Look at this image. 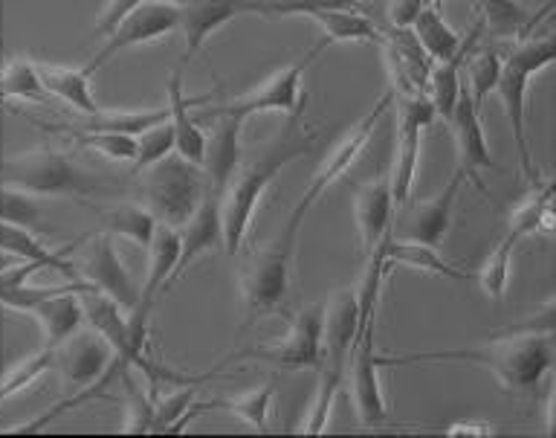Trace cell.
Returning <instances> with one entry per match:
<instances>
[{
  "label": "cell",
  "instance_id": "d4e9b609",
  "mask_svg": "<svg viewBox=\"0 0 556 438\" xmlns=\"http://www.w3.org/2000/svg\"><path fill=\"white\" fill-rule=\"evenodd\" d=\"M481 33H484V24L478 21L476 27L469 29V36L464 38V45L452 59L446 62H434L432 73H429V85H426V97L434 105V114L450 120L452 111H455V102L460 97V88H464V62L467 55L472 53L481 41Z\"/></svg>",
  "mask_w": 556,
  "mask_h": 438
},
{
  "label": "cell",
  "instance_id": "b9f144b4",
  "mask_svg": "<svg viewBox=\"0 0 556 438\" xmlns=\"http://www.w3.org/2000/svg\"><path fill=\"white\" fill-rule=\"evenodd\" d=\"M139 3H146V0H108L102 15H99V21H96V36H102V38L111 36L113 29L119 27L122 21L128 18Z\"/></svg>",
  "mask_w": 556,
  "mask_h": 438
},
{
  "label": "cell",
  "instance_id": "277c9868",
  "mask_svg": "<svg viewBox=\"0 0 556 438\" xmlns=\"http://www.w3.org/2000/svg\"><path fill=\"white\" fill-rule=\"evenodd\" d=\"M554 59L556 47L551 38L530 36L521 38V41H513L510 50L504 53L502 76H498V85H495V93L502 99L504 114H507V123H510L513 142H516L519 172L528 184L542 180L528 140V88L530 79L545 71L547 64H554Z\"/></svg>",
  "mask_w": 556,
  "mask_h": 438
},
{
  "label": "cell",
  "instance_id": "ffe728a7",
  "mask_svg": "<svg viewBox=\"0 0 556 438\" xmlns=\"http://www.w3.org/2000/svg\"><path fill=\"white\" fill-rule=\"evenodd\" d=\"M354 221H356V250L368 255L382 238L391 233L394 221V198H391L389 177L380 175L365 180L354 192Z\"/></svg>",
  "mask_w": 556,
  "mask_h": 438
},
{
  "label": "cell",
  "instance_id": "5bb4252c",
  "mask_svg": "<svg viewBox=\"0 0 556 438\" xmlns=\"http://www.w3.org/2000/svg\"><path fill=\"white\" fill-rule=\"evenodd\" d=\"M464 184L467 180L455 168V175L450 177V184L443 186L441 192L415 203V207H408L397 221H391V236L403 238V241H415V245L441 247L446 233H450L452 212H455V201H458Z\"/></svg>",
  "mask_w": 556,
  "mask_h": 438
},
{
  "label": "cell",
  "instance_id": "836d02e7",
  "mask_svg": "<svg viewBox=\"0 0 556 438\" xmlns=\"http://www.w3.org/2000/svg\"><path fill=\"white\" fill-rule=\"evenodd\" d=\"M43 128L47 132L64 134L76 146H81L87 151H96V154H102L108 160L134 163V158H137V137H128V134L96 132V128H50V125H43Z\"/></svg>",
  "mask_w": 556,
  "mask_h": 438
},
{
  "label": "cell",
  "instance_id": "4316f807",
  "mask_svg": "<svg viewBox=\"0 0 556 438\" xmlns=\"http://www.w3.org/2000/svg\"><path fill=\"white\" fill-rule=\"evenodd\" d=\"M476 3L478 10H481V24L495 38H510V41H521V38L533 36L539 21H545L551 10H554L551 3H545L536 15H528L516 0H476Z\"/></svg>",
  "mask_w": 556,
  "mask_h": 438
},
{
  "label": "cell",
  "instance_id": "30bf717a",
  "mask_svg": "<svg viewBox=\"0 0 556 438\" xmlns=\"http://www.w3.org/2000/svg\"><path fill=\"white\" fill-rule=\"evenodd\" d=\"M391 105H394V93H391V88H389V90H382V97L374 102L371 111H368V114H365L363 120H359V123H356L354 128H351V132H348L345 137L337 142V149L330 151L328 158H325V163L319 166V172L313 175L311 186L304 189V195L299 198V203L293 207V212H290L287 227H295V229L302 227L304 215L311 212L313 203L319 201L321 195L328 192L330 186L337 184L339 177L345 175L348 168L354 166L356 160H359V154L365 151V146L371 142V137H374V132H377L380 120L389 114Z\"/></svg>",
  "mask_w": 556,
  "mask_h": 438
},
{
  "label": "cell",
  "instance_id": "e575fe53",
  "mask_svg": "<svg viewBox=\"0 0 556 438\" xmlns=\"http://www.w3.org/2000/svg\"><path fill=\"white\" fill-rule=\"evenodd\" d=\"M502 64H504V53L502 50H490V47H484V50H472V53L467 55V62H464V67H467V79H464V85H467L469 90V99H472V105L481 111V105L486 102V97L490 93H495V85H498V76H502Z\"/></svg>",
  "mask_w": 556,
  "mask_h": 438
},
{
  "label": "cell",
  "instance_id": "5b68a950",
  "mask_svg": "<svg viewBox=\"0 0 556 438\" xmlns=\"http://www.w3.org/2000/svg\"><path fill=\"white\" fill-rule=\"evenodd\" d=\"M0 184L35 198H73L85 203L90 195L111 192L102 177L90 175L59 149H35L0 160Z\"/></svg>",
  "mask_w": 556,
  "mask_h": 438
},
{
  "label": "cell",
  "instance_id": "cb8c5ba5",
  "mask_svg": "<svg viewBox=\"0 0 556 438\" xmlns=\"http://www.w3.org/2000/svg\"><path fill=\"white\" fill-rule=\"evenodd\" d=\"M273 401H276V380H267V384L258 386V389H250V392L241 395H220V398H208V401H198V398H194V403H191L189 412H186L182 424H189L191 418H198L200 412L220 410L235 415V418L241 421V424H247L250 429H255V433H267Z\"/></svg>",
  "mask_w": 556,
  "mask_h": 438
},
{
  "label": "cell",
  "instance_id": "7a4b0ae2",
  "mask_svg": "<svg viewBox=\"0 0 556 438\" xmlns=\"http://www.w3.org/2000/svg\"><path fill=\"white\" fill-rule=\"evenodd\" d=\"M321 132L313 125H304L302 116H287V128L276 140L267 142V149L235 177L220 203V221H224V253L226 259L241 255V247L247 241L250 224L255 218L261 198L269 189V184L281 175L295 160L307 158L319 146Z\"/></svg>",
  "mask_w": 556,
  "mask_h": 438
},
{
  "label": "cell",
  "instance_id": "60d3db41",
  "mask_svg": "<svg viewBox=\"0 0 556 438\" xmlns=\"http://www.w3.org/2000/svg\"><path fill=\"white\" fill-rule=\"evenodd\" d=\"M168 154H174V128L168 120H163V123L151 125L137 137V158L130 163V172L139 175V172H146V168L165 160Z\"/></svg>",
  "mask_w": 556,
  "mask_h": 438
},
{
  "label": "cell",
  "instance_id": "2e32d148",
  "mask_svg": "<svg viewBox=\"0 0 556 438\" xmlns=\"http://www.w3.org/2000/svg\"><path fill=\"white\" fill-rule=\"evenodd\" d=\"M452 128V137H455V149H458V172L464 175V180L476 186L478 192H484V180H481V172L484 168H493L498 172V163H495L493 151H490V142H486L484 125H481V111L472 105L469 99L467 85L460 88V97L455 102V111L446 120Z\"/></svg>",
  "mask_w": 556,
  "mask_h": 438
},
{
  "label": "cell",
  "instance_id": "7bdbcfd3",
  "mask_svg": "<svg viewBox=\"0 0 556 438\" xmlns=\"http://www.w3.org/2000/svg\"><path fill=\"white\" fill-rule=\"evenodd\" d=\"M426 3H432V0H386L389 27H412Z\"/></svg>",
  "mask_w": 556,
  "mask_h": 438
},
{
  "label": "cell",
  "instance_id": "e0dca14e",
  "mask_svg": "<svg viewBox=\"0 0 556 438\" xmlns=\"http://www.w3.org/2000/svg\"><path fill=\"white\" fill-rule=\"evenodd\" d=\"M113 351L111 346L93 331V328H81L78 334H73L67 342H61L55 349V363H52V372H59L64 386H73V389H90L93 384H99L111 366Z\"/></svg>",
  "mask_w": 556,
  "mask_h": 438
},
{
  "label": "cell",
  "instance_id": "d590c367",
  "mask_svg": "<svg viewBox=\"0 0 556 438\" xmlns=\"http://www.w3.org/2000/svg\"><path fill=\"white\" fill-rule=\"evenodd\" d=\"M519 245H521L519 238L513 236L510 229H507L502 241L495 245L493 253L486 255L484 267L476 273L478 285H481V290H484L486 297L493 299V302L504 299V293H507V285H510V262Z\"/></svg>",
  "mask_w": 556,
  "mask_h": 438
},
{
  "label": "cell",
  "instance_id": "8d00e7d4",
  "mask_svg": "<svg viewBox=\"0 0 556 438\" xmlns=\"http://www.w3.org/2000/svg\"><path fill=\"white\" fill-rule=\"evenodd\" d=\"M122 389H125V401H128V410H125V421H122V433H128V436H146L154 429V395L148 392L146 380L137 384L134 377H130V368L119 372Z\"/></svg>",
  "mask_w": 556,
  "mask_h": 438
},
{
  "label": "cell",
  "instance_id": "8992f818",
  "mask_svg": "<svg viewBox=\"0 0 556 438\" xmlns=\"http://www.w3.org/2000/svg\"><path fill=\"white\" fill-rule=\"evenodd\" d=\"M295 238H299V229L285 227V233L273 245L261 247L243 262L241 276H238L243 302V320L238 337H243L264 316L285 314L287 299H290Z\"/></svg>",
  "mask_w": 556,
  "mask_h": 438
},
{
  "label": "cell",
  "instance_id": "484cf974",
  "mask_svg": "<svg viewBox=\"0 0 556 438\" xmlns=\"http://www.w3.org/2000/svg\"><path fill=\"white\" fill-rule=\"evenodd\" d=\"M43 90L50 99H59L67 108H73L81 116H96L102 108L96 102L90 73L85 67H59V64H38Z\"/></svg>",
  "mask_w": 556,
  "mask_h": 438
},
{
  "label": "cell",
  "instance_id": "4dcf8cb0",
  "mask_svg": "<svg viewBox=\"0 0 556 438\" xmlns=\"http://www.w3.org/2000/svg\"><path fill=\"white\" fill-rule=\"evenodd\" d=\"M412 33L424 47V53L432 59V62H446L452 55L458 53L460 45H464V36H460L458 29L450 27V21L443 18L441 7H438V0L432 3H426L420 15L412 24Z\"/></svg>",
  "mask_w": 556,
  "mask_h": 438
},
{
  "label": "cell",
  "instance_id": "44dd1931",
  "mask_svg": "<svg viewBox=\"0 0 556 438\" xmlns=\"http://www.w3.org/2000/svg\"><path fill=\"white\" fill-rule=\"evenodd\" d=\"M220 203L224 195H217L215 189H208L200 201L198 212L191 215L189 224L180 229V259H177V271H174L172 288L186 276L191 264L198 262L200 255L212 253V250H224V221H220Z\"/></svg>",
  "mask_w": 556,
  "mask_h": 438
},
{
  "label": "cell",
  "instance_id": "83f0119b",
  "mask_svg": "<svg viewBox=\"0 0 556 438\" xmlns=\"http://www.w3.org/2000/svg\"><path fill=\"white\" fill-rule=\"evenodd\" d=\"M307 18L319 24V41L330 45H351V41H377L380 45V24H374L363 10H311Z\"/></svg>",
  "mask_w": 556,
  "mask_h": 438
},
{
  "label": "cell",
  "instance_id": "f35d334b",
  "mask_svg": "<svg viewBox=\"0 0 556 438\" xmlns=\"http://www.w3.org/2000/svg\"><path fill=\"white\" fill-rule=\"evenodd\" d=\"M87 120H90L87 128H96V132H116L128 134V137H139L151 125L168 120V105L146 108V111H99V114L87 116Z\"/></svg>",
  "mask_w": 556,
  "mask_h": 438
},
{
  "label": "cell",
  "instance_id": "9a60e30c",
  "mask_svg": "<svg viewBox=\"0 0 556 438\" xmlns=\"http://www.w3.org/2000/svg\"><path fill=\"white\" fill-rule=\"evenodd\" d=\"M241 15H267V0H186L180 7V29L186 38L182 62H191L208 38Z\"/></svg>",
  "mask_w": 556,
  "mask_h": 438
},
{
  "label": "cell",
  "instance_id": "ee69618b",
  "mask_svg": "<svg viewBox=\"0 0 556 438\" xmlns=\"http://www.w3.org/2000/svg\"><path fill=\"white\" fill-rule=\"evenodd\" d=\"M495 429L490 424H452L443 429V436H493Z\"/></svg>",
  "mask_w": 556,
  "mask_h": 438
},
{
  "label": "cell",
  "instance_id": "f1b7e54d",
  "mask_svg": "<svg viewBox=\"0 0 556 438\" xmlns=\"http://www.w3.org/2000/svg\"><path fill=\"white\" fill-rule=\"evenodd\" d=\"M382 253H386V264L394 271V264H406V267H415V271L434 273V276H446V279L467 281L476 279L472 273H464L460 267L450 264L438 253V247L429 245H415V241H403V238H394L389 233L386 241H382Z\"/></svg>",
  "mask_w": 556,
  "mask_h": 438
},
{
  "label": "cell",
  "instance_id": "ab89813d",
  "mask_svg": "<svg viewBox=\"0 0 556 438\" xmlns=\"http://www.w3.org/2000/svg\"><path fill=\"white\" fill-rule=\"evenodd\" d=\"M0 221H9V224L38 233L43 227L41 203H38L35 195H26L21 189L0 184Z\"/></svg>",
  "mask_w": 556,
  "mask_h": 438
},
{
  "label": "cell",
  "instance_id": "3957f363",
  "mask_svg": "<svg viewBox=\"0 0 556 438\" xmlns=\"http://www.w3.org/2000/svg\"><path fill=\"white\" fill-rule=\"evenodd\" d=\"M356 334H359V305H356V290L345 288L333 293L325 302V334H321V363H319V386L313 395V403L304 415L299 433L304 436H321L328 433L333 403L339 389L345 386L348 360L354 351Z\"/></svg>",
  "mask_w": 556,
  "mask_h": 438
},
{
  "label": "cell",
  "instance_id": "d6986e66",
  "mask_svg": "<svg viewBox=\"0 0 556 438\" xmlns=\"http://www.w3.org/2000/svg\"><path fill=\"white\" fill-rule=\"evenodd\" d=\"M206 102H212V93H206V97H189L182 90V71H174L168 76V102L165 105H168V123L174 128V151L182 160L194 163V166H203L208 146V137L200 128L194 108L206 105Z\"/></svg>",
  "mask_w": 556,
  "mask_h": 438
},
{
  "label": "cell",
  "instance_id": "6da1fadb",
  "mask_svg": "<svg viewBox=\"0 0 556 438\" xmlns=\"http://www.w3.org/2000/svg\"><path fill=\"white\" fill-rule=\"evenodd\" d=\"M432 360H469L490 368L495 380L504 386V392L516 398H536L554 368V302L547 299L542 314L533 316V323L498 334L484 346L426 351L408 358H380V366H406V363H432Z\"/></svg>",
  "mask_w": 556,
  "mask_h": 438
},
{
  "label": "cell",
  "instance_id": "74e56055",
  "mask_svg": "<svg viewBox=\"0 0 556 438\" xmlns=\"http://www.w3.org/2000/svg\"><path fill=\"white\" fill-rule=\"evenodd\" d=\"M52 363H55V349H47V346H41V349L21 360V363H15L7 375L0 377V403L38 384L47 372H52Z\"/></svg>",
  "mask_w": 556,
  "mask_h": 438
},
{
  "label": "cell",
  "instance_id": "4fadbf2b",
  "mask_svg": "<svg viewBox=\"0 0 556 438\" xmlns=\"http://www.w3.org/2000/svg\"><path fill=\"white\" fill-rule=\"evenodd\" d=\"M177 29H180V7L146 0V3H139L137 10L130 12L128 18L122 21L119 27L113 29L111 36L104 38L99 53L85 64V71L93 76L102 64L111 62L113 55L122 53V50H130V47L148 45V41H156V38L172 36Z\"/></svg>",
  "mask_w": 556,
  "mask_h": 438
},
{
  "label": "cell",
  "instance_id": "ba28073f",
  "mask_svg": "<svg viewBox=\"0 0 556 438\" xmlns=\"http://www.w3.org/2000/svg\"><path fill=\"white\" fill-rule=\"evenodd\" d=\"M321 50H325V45L316 41L302 59H295L293 64L278 67L267 82H261L258 88L247 90V93H241V97L232 99V102H224V105L212 108V114L208 116H232L238 123H247L250 116L261 114L302 116L304 105H307V93H304L302 88L304 71L319 59Z\"/></svg>",
  "mask_w": 556,
  "mask_h": 438
},
{
  "label": "cell",
  "instance_id": "1f68e13d",
  "mask_svg": "<svg viewBox=\"0 0 556 438\" xmlns=\"http://www.w3.org/2000/svg\"><path fill=\"white\" fill-rule=\"evenodd\" d=\"M154 229L156 218L137 201L119 203V207L102 212V218H99V233L125 238L130 245H137L139 250H148L151 238H154Z\"/></svg>",
  "mask_w": 556,
  "mask_h": 438
},
{
  "label": "cell",
  "instance_id": "52a82bcc",
  "mask_svg": "<svg viewBox=\"0 0 556 438\" xmlns=\"http://www.w3.org/2000/svg\"><path fill=\"white\" fill-rule=\"evenodd\" d=\"M139 175L142 177L134 189V198L154 215L156 224H165V227H186L206 195L203 166H194L180 154H168Z\"/></svg>",
  "mask_w": 556,
  "mask_h": 438
},
{
  "label": "cell",
  "instance_id": "8fae6325",
  "mask_svg": "<svg viewBox=\"0 0 556 438\" xmlns=\"http://www.w3.org/2000/svg\"><path fill=\"white\" fill-rule=\"evenodd\" d=\"M394 102H397V146H394V168H391L389 184L394 207H406L412 198V186H415L424 137L438 114L426 93L394 97Z\"/></svg>",
  "mask_w": 556,
  "mask_h": 438
},
{
  "label": "cell",
  "instance_id": "7402d4cb",
  "mask_svg": "<svg viewBox=\"0 0 556 438\" xmlns=\"http://www.w3.org/2000/svg\"><path fill=\"white\" fill-rule=\"evenodd\" d=\"M81 288H85V281H70L67 288L41 299V302H35L26 311V316H33L35 323L41 325L47 349H59L61 342H67L73 334H78L87 325L85 308H81V299H78Z\"/></svg>",
  "mask_w": 556,
  "mask_h": 438
},
{
  "label": "cell",
  "instance_id": "603a6c76",
  "mask_svg": "<svg viewBox=\"0 0 556 438\" xmlns=\"http://www.w3.org/2000/svg\"><path fill=\"white\" fill-rule=\"evenodd\" d=\"M241 134L243 123H238L232 116H215V134L206 146L203 172H206V186L215 189L217 195H226L238 168H241Z\"/></svg>",
  "mask_w": 556,
  "mask_h": 438
},
{
  "label": "cell",
  "instance_id": "bcb514c9",
  "mask_svg": "<svg viewBox=\"0 0 556 438\" xmlns=\"http://www.w3.org/2000/svg\"><path fill=\"white\" fill-rule=\"evenodd\" d=\"M156 3H174V7H182L186 0H156Z\"/></svg>",
  "mask_w": 556,
  "mask_h": 438
},
{
  "label": "cell",
  "instance_id": "ac0fdd59",
  "mask_svg": "<svg viewBox=\"0 0 556 438\" xmlns=\"http://www.w3.org/2000/svg\"><path fill=\"white\" fill-rule=\"evenodd\" d=\"M78 276H81V281H87L93 290H99V293H104L108 299H113L125 314H130L134 305H137V281L130 279L128 267H125L119 255H116L113 236H108V233H99V238L93 241V250H90V255L85 259V264L78 267Z\"/></svg>",
  "mask_w": 556,
  "mask_h": 438
},
{
  "label": "cell",
  "instance_id": "f546056e",
  "mask_svg": "<svg viewBox=\"0 0 556 438\" xmlns=\"http://www.w3.org/2000/svg\"><path fill=\"white\" fill-rule=\"evenodd\" d=\"M513 236L525 241L539 233H554V184L551 180H536L530 184L528 198L510 212Z\"/></svg>",
  "mask_w": 556,
  "mask_h": 438
},
{
  "label": "cell",
  "instance_id": "f6af8a7d",
  "mask_svg": "<svg viewBox=\"0 0 556 438\" xmlns=\"http://www.w3.org/2000/svg\"><path fill=\"white\" fill-rule=\"evenodd\" d=\"M0 111H15V108L9 105V99L3 97V93H0Z\"/></svg>",
  "mask_w": 556,
  "mask_h": 438
},
{
  "label": "cell",
  "instance_id": "7c38bea8",
  "mask_svg": "<svg viewBox=\"0 0 556 438\" xmlns=\"http://www.w3.org/2000/svg\"><path fill=\"white\" fill-rule=\"evenodd\" d=\"M374 320L359 323V334H356L354 351H351V372L345 380H351V401H354L356 421L359 427H391V410L382 392V377H380V358H377V346H374Z\"/></svg>",
  "mask_w": 556,
  "mask_h": 438
},
{
  "label": "cell",
  "instance_id": "d6a6232c",
  "mask_svg": "<svg viewBox=\"0 0 556 438\" xmlns=\"http://www.w3.org/2000/svg\"><path fill=\"white\" fill-rule=\"evenodd\" d=\"M0 93L12 102H26V105H50V93L43 90L38 64L24 59V55H9L7 64L0 67Z\"/></svg>",
  "mask_w": 556,
  "mask_h": 438
},
{
  "label": "cell",
  "instance_id": "9c48e42d",
  "mask_svg": "<svg viewBox=\"0 0 556 438\" xmlns=\"http://www.w3.org/2000/svg\"><path fill=\"white\" fill-rule=\"evenodd\" d=\"M321 334H325V302L302 308L299 314L290 320L285 337L273 342H261L252 349L232 351L229 358L217 366V372L232 363L243 360H258L269 366L281 368V372H299V368H319L321 363Z\"/></svg>",
  "mask_w": 556,
  "mask_h": 438
}]
</instances>
